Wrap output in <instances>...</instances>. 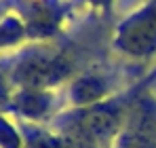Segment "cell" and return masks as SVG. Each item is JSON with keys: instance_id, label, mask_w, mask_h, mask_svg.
Returning a JSON list of instances; mask_svg holds the SVG:
<instances>
[{"instance_id": "1", "label": "cell", "mask_w": 156, "mask_h": 148, "mask_svg": "<svg viewBox=\"0 0 156 148\" xmlns=\"http://www.w3.org/2000/svg\"><path fill=\"white\" fill-rule=\"evenodd\" d=\"M154 83L156 66L150 72L144 74L137 83L129 85L127 89L112 93L110 98H105L99 104H93L87 108L61 110L49 125L93 148H108L112 144V140L116 138V133L122 129V125L129 119L135 104L141 99V95L152 91Z\"/></svg>"}, {"instance_id": "2", "label": "cell", "mask_w": 156, "mask_h": 148, "mask_svg": "<svg viewBox=\"0 0 156 148\" xmlns=\"http://www.w3.org/2000/svg\"><path fill=\"white\" fill-rule=\"evenodd\" d=\"M78 74L74 55L53 43H34L21 51L11 68L17 89H59Z\"/></svg>"}, {"instance_id": "3", "label": "cell", "mask_w": 156, "mask_h": 148, "mask_svg": "<svg viewBox=\"0 0 156 148\" xmlns=\"http://www.w3.org/2000/svg\"><path fill=\"white\" fill-rule=\"evenodd\" d=\"M112 49L131 61H148L154 57L156 0H146L116 24L112 34Z\"/></svg>"}, {"instance_id": "4", "label": "cell", "mask_w": 156, "mask_h": 148, "mask_svg": "<svg viewBox=\"0 0 156 148\" xmlns=\"http://www.w3.org/2000/svg\"><path fill=\"white\" fill-rule=\"evenodd\" d=\"M17 15L26 24L27 40L53 43L63 32L76 4L72 0H17Z\"/></svg>"}, {"instance_id": "5", "label": "cell", "mask_w": 156, "mask_h": 148, "mask_svg": "<svg viewBox=\"0 0 156 148\" xmlns=\"http://www.w3.org/2000/svg\"><path fill=\"white\" fill-rule=\"evenodd\" d=\"M108 148H156V98L152 91L141 95Z\"/></svg>"}, {"instance_id": "6", "label": "cell", "mask_w": 156, "mask_h": 148, "mask_svg": "<svg viewBox=\"0 0 156 148\" xmlns=\"http://www.w3.org/2000/svg\"><path fill=\"white\" fill-rule=\"evenodd\" d=\"M59 102V89H17L9 108L21 121L51 123L61 110H66V104Z\"/></svg>"}, {"instance_id": "7", "label": "cell", "mask_w": 156, "mask_h": 148, "mask_svg": "<svg viewBox=\"0 0 156 148\" xmlns=\"http://www.w3.org/2000/svg\"><path fill=\"white\" fill-rule=\"evenodd\" d=\"M114 80L101 72H78L66 85V106L68 108H87L99 104L112 93H116Z\"/></svg>"}, {"instance_id": "8", "label": "cell", "mask_w": 156, "mask_h": 148, "mask_svg": "<svg viewBox=\"0 0 156 148\" xmlns=\"http://www.w3.org/2000/svg\"><path fill=\"white\" fill-rule=\"evenodd\" d=\"M19 127L23 133V148H93L44 123L19 121Z\"/></svg>"}, {"instance_id": "9", "label": "cell", "mask_w": 156, "mask_h": 148, "mask_svg": "<svg viewBox=\"0 0 156 148\" xmlns=\"http://www.w3.org/2000/svg\"><path fill=\"white\" fill-rule=\"evenodd\" d=\"M23 40H27V30L26 24L21 21V17L17 13H9L2 21H0V49L6 47H17Z\"/></svg>"}, {"instance_id": "10", "label": "cell", "mask_w": 156, "mask_h": 148, "mask_svg": "<svg viewBox=\"0 0 156 148\" xmlns=\"http://www.w3.org/2000/svg\"><path fill=\"white\" fill-rule=\"evenodd\" d=\"M0 148H23L21 127L11 123L6 117H0Z\"/></svg>"}, {"instance_id": "11", "label": "cell", "mask_w": 156, "mask_h": 148, "mask_svg": "<svg viewBox=\"0 0 156 148\" xmlns=\"http://www.w3.org/2000/svg\"><path fill=\"white\" fill-rule=\"evenodd\" d=\"M76 6H89V9H95V11H99L101 15L105 17H112V13H114V4H116V0H72Z\"/></svg>"}]
</instances>
